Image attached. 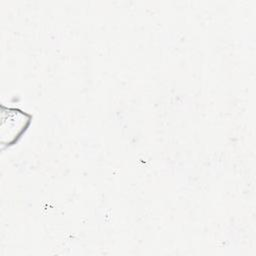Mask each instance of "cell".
Listing matches in <instances>:
<instances>
[{"mask_svg": "<svg viewBox=\"0 0 256 256\" xmlns=\"http://www.w3.org/2000/svg\"><path fill=\"white\" fill-rule=\"evenodd\" d=\"M31 116L17 109H7L2 112L1 143L11 144L23 133L30 123Z\"/></svg>", "mask_w": 256, "mask_h": 256, "instance_id": "cell-1", "label": "cell"}]
</instances>
